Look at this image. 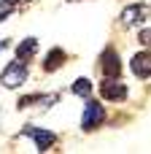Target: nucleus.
<instances>
[{"mask_svg":"<svg viewBox=\"0 0 151 154\" xmlns=\"http://www.w3.org/2000/svg\"><path fill=\"white\" fill-rule=\"evenodd\" d=\"M138 41H140V46H146V49H151V30H149V27L138 32Z\"/></svg>","mask_w":151,"mask_h":154,"instance_id":"ddd939ff","label":"nucleus"},{"mask_svg":"<svg viewBox=\"0 0 151 154\" xmlns=\"http://www.w3.org/2000/svg\"><path fill=\"white\" fill-rule=\"evenodd\" d=\"M24 3H30V0H0V22H5L14 11H19Z\"/></svg>","mask_w":151,"mask_h":154,"instance_id":"9b49d317","label":"nucleus"},{"mask_svg":"<svg viewBox=\"0 0 151 154\" xmlns=\"http://www.w3.org/2000/svg\"><path fill=\"white\" fill-rule=\"evenodd\" d=\"M100 70H103V76H122V62H119V54H116V49H105L103 54H100Z\"/></svg>","mask_w":151,"mask_h":154,"instance_id":"0eeeda50","label":"nucleus"},{"mask_svg":"<svg viewBox=\"0 0 151 154\" xmlns=\"http://www.w3.org/2000/svg\"><path fill=\"white\" fill-rule=\"evenodd\" d=\"M68 3H76V0H68Z\"/></svg>","mask_w":151,"mask_h":154,"instance_id":"4468645a","label":"nucleus"},{"mask_svg":"<svg viewBox=\"0 0 151 154\" xmlns=\"http://www.w3.org/2000/svg\"><path fill=\"white\" fill-rule=\"evenodd\" d=\"M100 95H103L108 103H124L127 95H130V89H127V84H124L119 76H103Z\"/></svg>","mask_w":151,"mask_h":154,"instance_id":"f03ea898","label":"nucleus"},{"mask_svg":"<svg viewBox=\"0 0 151 154\" xmlns=\"http://www.w3.org/2000/svg\"><path fill=\"white\" fill-rule=\"evenodd\" d=\"M65 60H68V54L59 49V46H54V49H49V54L43 57V73H54V70H59L62 65H65Z\"/></svg>","mask_w":151,"mask_h":154,"instance_id":"6e6552de","label":"nucleus"},{"mask_svg":"<svg viewBox=\"0 0 151 154\" xmlns=\"http://www.w3.org/2000/svg\"><path fill=\"white\" fill-rule=\"evenodd\" d=\"M59 100V95H22L19 97V108H32V106H43V108H49V106H54Z\"/></svg>","mask_w":151,"mask_h":154,"instance_id":"1a4fd4ad","label":"nucleus"},{"mask_svg":"<svg viewBox=\"0 0 151 154\" xmlns=\"http://www.w3.org/2000/svg\"><path fill=\"white\" fill-rule=\"evenodd\" d=\"M27 76H30L27 62L16 57V60H11V62L3 68V73H0V84H3L5 89H19V87L27 81Z\"/></svg>","mask_w":151,"mask_h":154,"instance_id":"f257e3e1","label":"nucleus"},{"mask_svg":"<svg viewBox=\"0 0 151 154\" xmlns=\"http://www.w3.org/2000/svg\"><path fill=\"white\" fill-rule=\"evenodd\" d=\"M70 89H73V95H78V97H84V100H86V97L92 95V81H89L86 76H81V79H76V81H73V87H70Z\"/></svg>","mask_w":151,"mask_h":154,"instance_id":"f8f14e48","label":"nucleus"},{"mask_svg":"<svg viewBox=\"0 0 151 154\" xmlns=\"http://www.w3.org/2000/svg\"><path fill=\"white\" fill-rule=\"evenodd\" d=\"M22 138H32V143H35V149L38 152H49V149H54L57 146V133H51V130H43V127H32V125H27L22 133H19Z\"/></svg>","mask_w":151,"mask_h":154,"instance_id":"20e7f679","label":"nucleus"},{"mask_svg":"<svg viewBox=\"0 0 151 154\" xmlns=\"http://www.w3.org/2000/svg\"><path fill=\"white\" fill-rule=\"evenodd\" d=\"M146 19H151V5L149 3H132L122 11V24L124 27H135V24H143Z\"/></svg>","mask_w":151,"mask_h":154,"instance_id":"39448f33","label":"nucleus"},{"mask_svg":"<svg viewBox=\"0 0 151 154\" xmlns=\"http://www.w3.org/2000/svg\"><path fill=\"white\" fill-rule=\"evenodd\" d=\"M130 70L135 73V79H151V49H143V51L132 54Z\"/></svg>","mask_w":151,"mask_h":154,"instance_id":"423d86ee","label":"nucleus"},{"mask_svg":"<svg viewBox=\"0 0 151 154\" xmlns=\"http://www.w3.org/2000/svg\"><path fill=\"white\" fill-rule=\"evenodd\" d=\"M35 54H38V41H35V38H24V41L16 46V57L24 60V62H30Z\"/></svg>","mask_w":151,"mask_h":154,"instance_id":"9d476101","label":"nucleus"},{"mask_svg":"<svg viewBox=\"0 0 151 154\" xmlns=\"http://www.w3.org/2000/svg\"><path fill=\"white\" fill-rule=\"evenodd\" d=\"M103 122H105V106H100L97 100L86 97V106H84V114H81V130L84 133H95Z\"/></svg>","mask_w":151,"mask_h":154,"instance_id":"7ed1b4c3","label":"nucleus"}]
</instances>
